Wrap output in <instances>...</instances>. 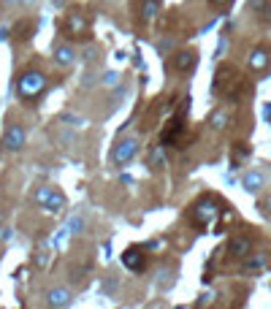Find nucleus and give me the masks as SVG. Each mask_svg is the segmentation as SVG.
Instances as JSON below:
<instances>
[{
	"label": "nucleus",
	"instance_id": "f03ea898",
	"mask_svg": "<svg viewBox=\"0 0 271 309\" xmlns=\"http://www.w3.org/2000/svg\"><path fill=\"white\" fill-rule=\"evenodd\" d=\"M136 152H138V141L136 138H122L120 144L114 146V152H111V160H114L117 166H125L136 158Z\"/></svg>",
	"mask_w": 271,
	"mask_h": 309
},
{
	"label": "nucleus",
	"instance_id": "20e7f679",
	"mask_svg": "<svg viewBox=\"0 0 271 309\" xmlns=\"http://www.w3.org/2000/svg\"><path fill=\"white\" fill-rule=\"evenodd\" d=\"M217 217V204L211 198H203V201H198L195 204V209H193V220L198 225H209L211 220Z\"/></svg>",
	"mask_w": 271,
	"mask_h": 309
},
{
	"label": "nucleus",
	"instance_id": "9b49d317",
	"mask_svg": "<svg viewBox=\"0 0 271 309\" xmlns=\"http://www.w3.org/2000/svg\"><path fill=\"white\" fill-rule=\"evenodd\" d=\"M266 65H268V52H266V49H255L252 55H249V68L263 71Z\"/></svg>",
	"mask_w": 271,
	"mask_h": 309
},
{
	"label": "nucleus",
	"instance_id": "0eeeda50",
	"mask_svg": "<svg viewBox=\"0 0 271 309\" xmlns=\"http://www.w3.org/2000/svg\"><path fill=\"white\" fill-rule=\"evenodd\" d=\"M55 60H57V65H63V68H71V65L76 63V52L71 49V46H57Z\"/></svg>",
	"mask_w": 271,
	"mask_h": 309
},
{
	"label": "nucleus",
	"instance_id": "aec40b11",
	"mask_svg": "<svg viewBox=\"0 0 271 309\" xmlns=\"http://www.w3.org/2000/svg\"><path fill=\"white\" fill-rule=\"evenodd\" d=\"M60 119H65V122H68V125H84V119H79V117H74V114H63V117Z\"/></svg>",
	"mask_w": 271,
	"mask_h": 309
},
{
	"label": "nucleus",
	"instance_id": "f8f14e48",
	"mask_svg": "<svg viewBox=\"0 0 271 309\" xmlns=\"http://www.w3.org/2000/svg\"><path fill=\"white\" fill-rule=\"evenodd\" d=\"M174 65L179 71H190L195 65V52H179V55H176V60H174Z\"/></svg>",
	"mask_w": 271,
	"mask_h": 309
},
{
	"label": "nucleus",
	"instance_id": "39448f33",
	"mask_svg": "<svg viewBox=\"0 0 271 309\" xmlns=\"http://www.w3.org/2000/svg\"><path fill=\"white\" fill-rule=\"evenodd\" d=\"M49 306H68L71 304V290L68 287H52L49 295H46Z\"/></svg>",
	"mask_w": 271,
	"mask_h": 309
},
{
	"label": "nucleus",
	"instance_id": "f257e3e1",
	"mask_svg": "<svg viewBox=\"0 0 271 309\" xmlns=\"http://www.w3.org/2000/svg\"><path fill=\"white\" fill-rule=\"evenodd\" d=\"M17 90H19V95H25V98L41 95V92L46 90V76H44V73H38V71H28L17 82Z\"/></svg>",
	"mask_w": 271,
	"mask_h": 309
},
{
	"label": "nucleus",
	"instance_id": "f3484780",
	"mask_svg": "<svg viewBox=\"0 0 271 309\" xmlns=\"http://www.w3.org/2000/svg\"><path fill=\"white\" fill-rule=\"evenodd\" d=\"M52 190H55V187H49V185H41V187H38V190H36V204H46V201H49V196H52Z\"/></svg>",
	"mask_w": 271,
	"mask_h": 309
},
{
	"label": "nucleus",
	"instance_id": "1a4fd4ad",
	"mask_svg": "<svg viewBox=\"0 0 271 309\" xmlns=\"http://www.w3.org/2000/svg\"><path fill=\"white\" fill-rule=\"evenodd\" d=\"M228 250L233 252V255H239V258H244V255L252 250V241H249L247 236H236V239H230Z\"/></svg>",
	"mask_w": 271,
	"mask_h": 309
},
{
	"label": "nucleus",
	"instance_id": "b1692460",
	"mask_svg": "<svg viewBox=\"0 0 271 309\" xmlns=\"http://www.w3.org/2000/svg\"><path fill=\"white\" fill-rule=\"evenodd\" d=\"M9 38V28H0V41H6Z\"/></svg>",
	"mask_w": 271,
	"mask_h": 309
},
{
	"label": "nucleus",
	"instance_id": "4be33fe9",
	"mask_svg": "<svg viewBox=\"0 0 271 309\" xmlns=\"http://www.w3.org/2000/svg\"><path fill=\"white\" fill-rule=\"evenodd\" d=\"M6 3H11V6H14V3L17 6H36L38 0H6Z\"/></svg>",
	"mask_w": 271,
	"mask_h": 309
},
{
	"label": "nucleus",
	"instance_id": "6e6552de",
	"mask_svg": "<svg viewBox=\"0 0 271 309\" xmlns=\"http://www.w3.org/2000/svg\"><path fill=\"white\" fill-rule=\"evenodd\" d=\"M263 182H266V179H263V174H257V171H247L244 179H241V185H244L247 193H257L263 187Z\"/></svg>",
	"mask_w": 271,
	"mask_h": 309
},
{
	"label": "nucleus",
	"instance_id": "5701e85b",
	"mask_svg": "<svg viewBox=\"0 0 271 309\" xmlns=\"http://www.w3.org/2000/svg\"><path fill=\"white\" fill-rule=\"evenodd\" d=\"M11 239V231L9 228H0V241H9Z\"/></svg>",
	"mask_w": 271,
	"mask_h": 309
},
{
	"label": "nucleus",
	"instance_id": "9d476101",
	"mask_svg": "<svg viewBox=\"0 0 271 309\" xmlns=\"http://www.w3.org/2000/svg\"><path fill=\"white\" fill-rule=\"evenodd\" d=\"M63 206H65V196H63L60 190H52V196L44 204V209L49 212V214H57V212H63Z\"/></svg>",
	"mask_w": 271,
	"mask_h": 309
},
{
	"label": "nucleus",
	"instance_id": "dca6fc26",
	"mask_svg": "<svg viewBox=\"0 0 271 309\" xmlns=\"http://www.w3.org/2000/svg\"><path fill=\"white\" fill-rule=\"evenodd\" d=\"M225 125H228V114L225 111H214V114H211V127H214V130H222Z\"/></svg>",
	"mask_w": 271,
	"mask_h": 309
},
{
	"label": "nucleus",
	"instance_id": "393cba45",
	"mask_svg": "<svg viewBox=\"0 0 271 309\" xmlns=\"http://www.w3.org/2000/svg\"><path fill=\"white\" fill-rule=\"evenodd\" d=\"M211 3H217V6H222V3H228V0H211Z\"/></svg>",
	"mask_w": 271,
	"mask_h": 309
},
{
	"label": "nucleus",
	"instance_id": "a878e982",
	"mask_svg": "<svg viewBox=\"0 0 271 309\" xmlns=\"http://www.w3.org/2000/svg\"><path fill=\"white\" fill-rule=\"evenodd\" d=\"M0 225H3V212H0Z\"/></svg>",
	"mask_w": 271,
	"mask_h": 309
},
{
	"label": "nucleus",
	"instance_id": "6ab92c4d",
	"mask_svg": "<svg viewBox=\"0 0 271 309\" xmlns=\"http://www.w3.org/2000/svg\"><path fill=\"white\" fill-rule=\"evenodd\" d=\"M152 163H155L157 169H160V166H166V154H163L160 146H155V149H152Z\"/></svg>",
	"mask_w": 271,
	"mask_h": 309
},
{
	"label": "nucleus",
	"instance_id": "7ed1b4c3",
	"mask_svg": "<svg viewBox=\"0 0 271 309\" xmlns=\"http://www.w3.org/2000/svg\"><path fill=\"white\" fill-rule=\"evenodd\" d=\"M25 141H28V133H25V127H22V125H11V127H6L3 149L17 152V149H22V146H25Z\"/></svg>",
	"mask_w": 271,
	"mask_h": 309
},
{
	"label": "nucleus",
	"instance_id": "412c9836",
	"mask_svg": "<svg viewBox=\"0 0 271 309\" xmlns=\"http://www.w3.org/2000/svg\"><path fill=\"white\" fill-rule=\"evenodd\" d=\"M249 9H255V11H263V9H266V0H249Z\"/></svg>",
	"mask_w": 271,
	"mask_h": 309
},
{
	"label": "nucleus",
	"instance_id": "4468645a",
	"mask_svg": "<svg viewBox=\"0 0 271 309\" xmlns=\"http://www.w3.org/2000/svg\"><path fill=\"white\" fill-rule=\"evenodd\" d=\"M68 30L74 33V36H79V33H84L87 30V22H84L79 14H71V19H68Z\"/></svg>",
	"mask_w": 271,
	"mask_h": 309
},
{
	"label": "nucleus",
	"instance_id": "2eb2a0df",
	"mask_svg": "<svg viewBox=\"0 0 271 309\" xmlns=\"http://www.w3.org/2000/svg\"><path fill=\"white\" fill-rule=\"evenodd\" d=\"M160 14V0H147L144 3V19H152Z\"/></svg>",
	"mask_w": 271,
	"mask_h": 309
},
{
	"label": "nucleus",
	"instance_id": "bb28decb",
	"mask_svg": "<svg viewBox=\"0 0 271 309\" xmlns=\"http://www.w3.org/2000/svg\"><path fill=\"white\" fill-rule=\"evenodd\" d=\"M266 206H268V212H271V201H268V204H266Z\"/></svg>",
	"mask_w": 271,
	"mask_h": 309
},
{
	"label": "nucleus",
	"instance_id": "423d86ee",
	"mask_svg": "<svg viewBox=\"0 0 271 309\" xmlns=\"http://www.w3.org/2000/svg\"><path fill=\"white\" fill-rule=\"evenodd\" d=\"M122 266L130 268V271H141V268H144V255L138 252V250L122 252Z\"/></svg>",
	"mask_w": 271,
	"mask_h": 309
},
{
	"label": "nucleus",
	"instance_id": "ddd939ff",
	"mask_svg": "<svg viewBox=\"0 0 271 309\" xmlns=\"http://www.w3.org/2000/svg\"><path fill=\"white\" fill-rule=\"evenodd\" d=\"M120 82H122V76L117 71H106L103 76H101V84L103 87H109V90H114V87H120Z\"/></svg>",
	"mask_w": 271,
	"mask_h": 309
},
{
	"label": "nucleus",
	"instance_id": "a211bd4d",
	"mask_svg": "<svg viewBox=\"0 0 271 309\" xmlns=\"http://www.w3.org/2000/svg\"><path fill=\"white\" fill-rule=\"evenodd\" d=\"M65 228H68L71 233H82V228H84V220H82V217H71V220H68V225H65Z\"/></svg>",
	"mask_w": 271,
	"mask_h": 309
}]
</instances>
